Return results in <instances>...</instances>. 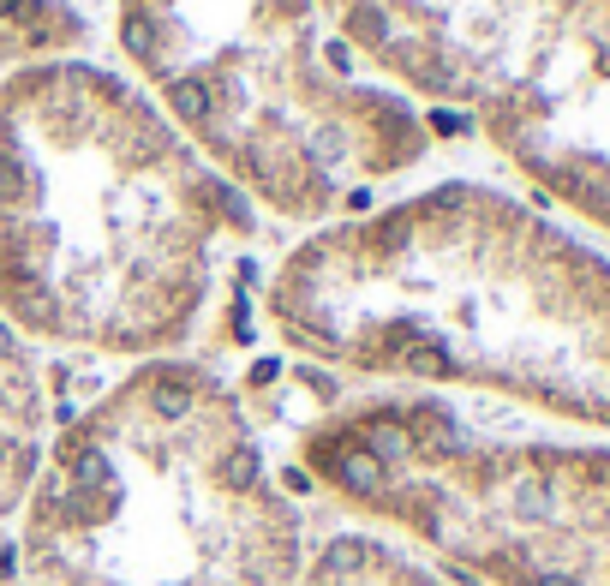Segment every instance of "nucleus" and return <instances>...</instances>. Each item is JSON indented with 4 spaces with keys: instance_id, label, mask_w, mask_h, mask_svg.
<instances>
[{
    "instance_id": "20e7f679",
    "label": "nucleus",
    "mask_w": 610,
    "mask_h": 586,
    "mask_svg": "<svg viewBox=\"0 0 610 586\" xmlns=\"http://www.w3.org/2000/svg\"><path fill=\"white\" fill-rule=\"evenodd\" d=\"M359 0H114L132 84L252 210L359 215L431 150V114L354 48Z\"/></svg>"
},
{
    "instance_id": "423d86ee",
    "label": "nucleus",
    "mask_w": 610,
    "mask_h": 586,
    "mask_svg": "<svg viewBox=\"0 0 610 586\" xmlns=\"http://www.w3.org/2000/svg\"><path fill=\"white\" fill-rule=\"evenodd\" d=\"M299 586H455L449 574L413 562L377 532H329L324 544L305 551Z\"/></svg>"
},
{
    "instance_id": "0eeeda50",
    "label": "nucleus",
    "mask_w": 610,
    "mask_h": 586,
    "mask_svg": "<svg viewBox=\"0 0 610 586\" xmlns=\"http://www.w3.org/2000/svg\"><path fill=\"white\" fill-rule=\"evenodd\" d=\"M90 18L72 0H0V72H25L43 60L78 55Z\"/></svg>"
},
{
    "instance_id": "39448f33",
    "label": "nucleus",
    "mask_w": 610,
    "mask_h": 586,
    "mask_svg": "<svg viewBox=\"0 0 610 586\" xmlns=\"http://www.w3.org/2000/svg\"><path fill=\"white\" fill-rule=\"evenodd\" d=\"M55 413H48V377L36 347L0 323V527H13L36 472H43Z\"/></svg>"
},
{
    "instance_id": "f03ea898",
    "label": "nucleus",
    "mask_w": 610,
    "mask_h": 586,
    "mask_svg": "<svg viewBox=\"0 0 610 586\" xmlns=\"http://www.w3.org/2000/svg\"><path fill=\"white\" fill-rule=\"evenodd\" d=\"M252 204L102 60L0 78V323L30 347L180 359Z\"/></svg>"
},
{
    "instance_id": "f257e3e1",
    "label": "nucleus",
    "mask_w": 610,
    "mask_h": 586,
    "mask_svg": "<svg viewBox=\"0 0 610 586\" xmlns=\"http://www.w3.org/2000/svg\"><path fill=\"white\" fill-rule=\"evenodd\" d=\"M264 323L347 377L473 383L610 419V275L473 180L305 228L264 282Z\"/></svg>"
},
{
    "instance_id": "7ed1b4c3",
    "label": "nucleus",
    "mask_w": 610,
    "mask_h": 586,
    "mask_svg": "<svg viewBox=\"0 0 610 586\" xmlns=\"http://www.w3.org/2000/svg\"><path fill=\"white\" fill-rule=\"evenodd\" d=\"M0 586H299L305 515L252 407L198 359H144L48 437Z\"/></svg>"
}]
</instances>
